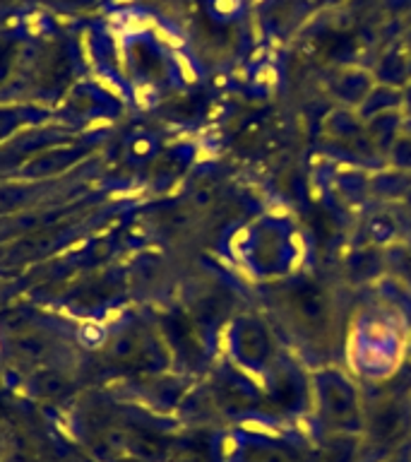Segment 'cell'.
Returning <instances> with one entry per match:
<instances>
[{
    "label": "cell",
    "instance_id": "cell-1",
    "mask_svg": "<svg viewBox=\"0 0 411 462\" xmlns=\"http://www.w3.org/2000/svg\"><path fill=\"white\" fill-rule=\"evenodd\" d=\"M209 7H212V13H215L216 17L231 20V17H236V14L241 13L243 3H241V0H209Z\"/></svg>",
    "mask_w": 411,
    "mask_h": 462
},
{
    "label": "cell",
    "instance_id": "cell-3",
    "mask_svg": "<svg viewBox=\"0 0 411 462\" xmlns=\"http://www.w3.org/2000/svg\"><path fill=\"white\" fill-rule=\"evenodd\" d=\"M3 63H5V56L0 53V70H3Z\"/></svg>",
    "mask_w": 411,
    "mask_h": 462
},
{
    "label": "cell",
    "instance_id": "cell-2",
    "mask_svg": "<svg viewBox=\"0 0 411 462\" xmlns=\"http://www.w3.org/2000/svg\"><path fill=\"white\" fill-rule=\"evenodd\" d=\"M82 339H85L87 345H99V342H104V330H101L99 325H87L85 330H82Z\"/></svg>",
    "mask_w": 411,
    "mask_h": 462
}]
</instances>
